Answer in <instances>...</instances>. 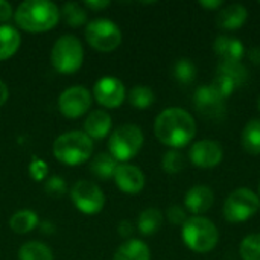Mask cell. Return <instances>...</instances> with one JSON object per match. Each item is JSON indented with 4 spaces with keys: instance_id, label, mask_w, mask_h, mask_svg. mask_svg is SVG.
I'll return each instance as SVG.
<instances>
[{
    "instance_id": "obj_1",
    "label": "cell",
    "mask_w": 260,
    "mask_h": 260,
    "mask_svg": "<svg viewBox=\"0 0 260 260\" xmlns=\"http://www.w3.org/2000/svg\"><path fill=\"white\" fill-rule=\"evenodd\" d=\"M154 133L163 145L172 149H180L193 140L197 134V123L189 111L180 107H171L157 116Z\"/></svg>"
},
{
    "instance_id": "obj_2",
    "label": "cell",
    "mask_w": 260,
    "mask_h": 260,
    "mask_svg": "<svg viewBox=\"0 0 260 260\" xmlns=\"http://www.w3.org/2000/svg\"><path fill=\"white\" fill-rule=\"evenodd\" d=\"M59 18V8L49 0H26L20 3L14 12L17 26L32 34H41L53 29Z\"/></svg>"
},
{
    "instance_id": "obj_3",
    "label": "cell",
    "mask_w": 260,
    "mask_h": 260,
    "mask_svg": "<svg viewBox=\"0 0 260 260\" xmlns=\"http://www.w3.org/2000/svg\"><path fill=\"white\" fill-rule=\"evenodd\" d=\"M93 154V140L84 131H69L53 142V155L67 166L85 163Z\"/></svg>"
},
{
    "instance_id": "obj_4",
    "label": "cell",
    "mask_w": 260,
    "mask_h": 260,
    "mask_svg": "<svg viewBox=\"0 0 260 260\" xmlns=\"http://www.w3.org/2000/svg\"><path fill=\"white\" fill-rule=\"evenodd\" d=\"M181 236L186 247L195 253H209L218 245L219 241L216 225L204 216L187 218L183 225Z\"/></svg>"
},
{
    "instance_id": "obj_5",
    "label": "cell",
    "mask_w": 260,
    "mask_h": 260,
    "mask_svg": "<svg viewBox=\"0 0 260 260\" xmlns=\"http://www.w3.org/2000/svg\"><path fill=\"white\" fill-rule=\"evenodd\" d=\"M50 62L61 75H72L78 72L84 62V49L81 41L70 34L59 37L50 50Z\"/></svg>"
},
{
    "instance_id": "obj_6",
    "label": "cell",
    "mask_w": 260,
    "mask_h": 260,
    "mask_svg": "<svg viewBox=\"0 0 260 260\" xmlns=\"http://www.w3.org/2000/svg\"><path fill=\"white\" fill-rule=\"evenodd\" d=\"M143 133L137 125L125 123L116 128L108 139L110 155L116 161L126 163L134 158L143 146Z\"/></svg>"
},
{
    "instance_id": "obj_7",
    "label": "cell",
    "mask_w": 260,
    "mask_h": 260,
    "mask_svg": "<svg viewBox=\"0 0 260 260\" xmlns=\"http://www.w3.org/2000/svg\"><path fill=\"white\" fill-rule=\"evenodd\" d=\"M260 210V198L257 193L247 187H241L233 190L222 207L224 218L229 222L238 224L245 222L250 218H253Z\"/></svg>"
},
{
    "instance_id": "obj_8",
    "label": "cell",
    "mask_w": 260,
    "mask_h": 260,
    "mask_svg": "<svg viewBox=\"0 0 260 260\" xmlns=\"http://www.w3.org/2000/svg\"><path fill=\"white\" fill-rule=\"evenodd\" d=\"M85 40L98 52H113L122 43V30L108 18H96L85 26Z\"/></svg>"
},
{
    "instance_id": "obj_9",
    "label": "cell",
    "mask_w": 260,
    "mask_h": 260,
    "mask_svg": "<svg viewBox=\"0 0 260 260\" xmlns=\"http://www.w3.org/2000/svg\"><path fill=\"white\" fill-rule=\"evenodd\" d=\"M70 198L75 207L85 215H96L105 206V197L102 189L98 184L85 180L78 181L72 187Z\"/></svg>"
},
{
    "instance_id": "obj_10",
    "label": "cell",
    "mask_w": 260,
    "mask_h": 260,
    "mask_svg": "<svg viewBox=\"0 0 260 260\" xmlns=\"http://www.w3.org/2000/svg\"><path fill=\"white\" fill-rule=\"evenodd\" d=\"M225 101L227 99L212 84L197 88L193 94V105L197 111L201 116L213 120H222L227 116Z\"/></svg>"
},
{
    "instance_id": "obj_11",
    "label": "cell",
    "mask_w": 260,
    "mask_h": 260,
    "mask_svg": "<svg viewBox=\"0 0 260 260\" xmlns=\"http://www.w3.org/2000/svg\"><path fill=\"white\" fill-rule=\"evenodd\" d=\"M93 96L82 85H73L66 88L58 98V110L69 119H78L84 116L91 107Z\"/></svg>"
},
{
    "instance_id": "obj_12",
    "label": "cell",
    "mask_w": 260,
    "mask_h": 260,
    "mask_svg": "<svg viewBox=\"0 0 260 260\" xmlns=\"http://www.w3.org/2000/svg\"><path fill=\"white\" fill-rule=\"evenodd\" d=\"M93 98L104 108H117L126 99V90L120 79L104 76L93 87Z\"/></svg>"
},
{
    "instance_id": "obj_13",
    "label": "cell",
    "mask_w": 260,
    "mask_h": 260,
    "mask_svg": "<svg viewBox=\"0 0 260 260\" xmlns=\"http://www.w3.org/2000/svg\"><path fill=\"white\" fill-rule=\"evenodd\" d=\"M224 149L216 140H200L192 145L189 151L190 161L203 169H210L222 161Z\"/></svg>"
},
{
    "instance_id": "obj_14",
    "label": "cell",
    "mask_w": 260,
    "mask_h": 260,
    "mask_svg": "<svg viewBox=\"0 0 260 260\" xmlns=\"http://www.w3.org/2000/svg\"><path fill=\"white\" fill-rule=\"evenodd\" d=\"M113 178L116 181V186L128 195H136L145 187V175L142 169L129 163L119 165Z\"/></svg>"
},
{
    "instance_id": "obj_15",
    "label": "cell",
    "mask_w": 260,
    "mask_h": 260,
    "mask_svg": "<svg viewBox=\"0 0 260 260\" xmlns=\"http://www.w3.org/2000/svg\"><path fill=\"white\" fill-rule=\"evenodd\" d=\"M215 203V193L207 186H193L186 192L184 197V207L193 216H201L203 213L209 212Z\"/></svg>"
},
{
    "instance_id": "obj_16",
    "label": "cell",
    "mask_w": 260,
    "mask_h": 260,
    "mask_svg": "<svg viewBox=\"0 0 260 260\" xmlns=\"http://www.w3.org/2000/svg\"><path fill=\"white\" fill-rule=\"evenodd\" d=\"M113 120L110 113L105 110H94L91 111L84 122V133L91 140H102L110 134Z\"/></svg>"
},
{
    "instance_id": "obj_17",
    "label": "cell",
    "mask_w": 260,
    "mask_h": 260,
    "mask_svg": "<svg viewBox=\"0 0 260 260\" xmlns=\"http://www.w3.org/2000/svg\"><path fill=\"white\" fill-rule=\"evenodd\" d=\"M248 18V11L244 5L241 3H233L224 6L218 17H216V24L219 29L224 30H236L245 24Z\"/></svg>"
},
{
    "instance_id": "obj_18",
    "label": "cell",
    "mask_w": 260,
    "mask_h": 260,
    "mask_svg": "<svg viewBox=\"0 0 260 260\" xmlns=\"http://www.w3.org/2000/svg\"><path fill=\"white\" fill-rule=\"evenodd\" d=\"M213 50L221 58V61H225V62L241 61L245 53L244 44L239 40L227 37V35L216 37V40L213 41Z\"/></svg>"
},
{
    "instance_id": "obj_19",
    "label": "cell",
    "mask_w": 260,
    "mask_h": 260,
    "mask_svg": "<svg viewBox=\"0 0 260 260\" xmlns=\"http://www.w3.org/2000/svg\"><path fill=\"white\" fill-rule=\"evenodd\" d=\"M216 76L225 79V81L230 82L235 88L245 85L247 81H248V78H250L247 67H245L241 61H230V62L221 61V64L218 66Z\"/></svg>"
},
{
    "instance_id": "obj_20",
    "label": "cell",
    "mask_w": 260,
    "mask_h": 260,
    "mask_svg": "<svg viewBox=\"0 0 260 260\" xmlns=\"http://www.w3.org/2000/svg\"><path fill=\"white\" fill-rule=\"evenodd\" d=\"M21 44L20 32L11 24H0V61H6L17 53Z\"/></svg>"
},
{
    "instance_id": "obj_21",
    "label": "cell",
    "mask_w": 260,
    "mask_h": 260,
    "mask_svg": "<svg viewBox=\"0 0 260 260\" xmlns=\"http://www.w3.org/2000/svg\"><path fill=\"white\" fill-rule=\"evenodd\" d=\"M113 260H151V250L143 241L129 239L117 248Z\"/></svg>"
},
{
    "instance_id": "obj_22",
    "label": "cell",
    "mask_w": 260,
    "mask_h": 260,
    "mask_svg": "<svg viewBox=\"0 0 260 260\" xmlns=\"http://www.w3.org/2000/svg\"><path fill=\"white\" fill-rule=\"evenodd\" d=\"M40 224V218L32 210H18L9 218V227L17 235H26L30 233L37 225Z\"/></svg>"
},
{
    "instance_id": "obj_23",
    "label": "cell",
    "mask_w": 260,
    "mask_h": 260,
    "mask_svg": "<svg viewBox=\"0 0 260 260\" xmlns=\"http://www.w3.org/2000/svg\"><path fill=\"white\" fill-rule=\"evenodd\" d=\"M161 224H163V213L155 207H149L143 210L137 219V229L143 236L155 235L160 230Z\"/></svg>"
},
{
    "instance_id": "obj_24",
    "label": "cell",
    "mask_w": 260,
    "mask_h": 260,
    "mask_svg": "<svg viewBox=\"0 0 260 260\" xmlns=\"http://www.w3.org/2000/svg\"><path fill=\"white\" fill-rule=\"evenodd\" d=\"M119 163L110 155V152H99L90 163V171L94 177L101 180H108L114 177Z\"/></svg>"
},
{
    "instance_id": "obj_25",
    "label": "cell",
    "mask_w": 260,
    "mask_h": 260,
    "mask_svg": "<svg viewBox=\"0 0 260 260\" xmlns=\"http://www.w3.org/2000/svg\"><path fill=\"white\" fill-rule=\"evenodd\" d=\"M18 260H53V253L46 244L30 241L20 247Z\"/></svg>"
},
{
    "instance_id": "obj_26",
    "label": "cell",
    "mask_w": 260,
    "mask_h": 260,
    "mask_svg": "<svg viewBox=\"0 0 260 260\" xmlns=\"http://www.w3.org/2000/svg\"><path fill=\"white\" fill-rule=\"evenodd\" d=\"M242 146L251 155L260 154V119L250 120L242 131Z\"/></svg>"
},
{
    "instance_id": "obj_27",
    "label": "cell",
    "mask_w": 260,
    "mask_h": 260,
    "mask_svg": "<svg viewBox=\"0 0 260 260\" xmlns=\"http://www.w3.org/2000/svg\"><path fill=\"white\" fill-rule=\"evenodd\" d=\"M61 17L72 27H79V26H82L87 21L85 9L79 3H76V2L64 3L62 8H61Z\"/></svg>"
},
{
    "instance_id": "obj_28",
    "label": "cell",
    "mask_w": 260,
    "mask_h": 260,
    "mask_svg": "<svg viewBox=\"0 0 260 260\" xmlns=\"http://www.w3.org/2000/svg\"><path fill=\"white\" fill-rule=\"evenodd\" d=\"M154 101H155V94L146 85H136L128 93V102L139 110L149 108L154 104Z\"/></svg>"
},
{
    "instance_id": "obj_29",
    "label": "cell",
    "mask_w": 260,
    "mask_h": 260,
    "mask_svg": "<svg viewBox=\"0 0 260 260\" xmlns=\"http://www.w3.org/2000/svg\"><path fill=\"white\" fill-rule=\"evenodd\" d=\"M174 78L181 84H192L197 79V66L189 58H181L174 64Z\"/></svg>"
},
{
    "instance_id": "obj_30",
    "label": "cell",
    "mask_w": 260,
    "mask_h": 260,
    "mask_svg": "<svg viewBox=\"0 0 260 260\" xmlns=\"http://www.w3.org/2000/svg\"><path fill=\"white\" fill-rule=\"evenodd\" d=\"M242 260H260V233L248 235L239 247Z\"/></svg>"
},
{
    "instance_id": "obj_31",
    "label": "cell",
    "mask_w": 260,
    "mask_h": 260,
    "mask_svg": "<svg viewBox=\"0 0 260 260\" xmlns=\"http://www.w3.org/2000/svg\"><path fill=\"white\" fill-rule=\"evenodd\" d=\"M184 166H186L184 155L177 149L168 151L161 158V168L168 174H178L184 169Z\"/></svg>"
},
{
    "instance_id": "obj_32",
    "label": "cell",
    "mask_w": 260,
    "mask_h": 260,
    "mask_svg": "<svg viewBox=\"0 0 260 260\" xmlns=\"http://www.w3.org/2000/svg\"><path fill=\"white\" fill-rule=\"evenodd\" d=\"M44 190H46L47 195H50L53 198H59V197L66 195L67 184H66L64 178H61L58 175H53V177H49L44 181Z\"/></svg>"
},
{
    "instance_id": "obj_33",
    "label": "cell",
    "mask_w": 260,
    "mask_h": 260,
    "mask_svg": "<svg viewBox=\"0 0 260 260\" xmlns=\"http://www.w3.org/2000/svg\"><path fill=\"white\" fill-rule=\"evenodd\" d=\"M29 175L34 181H46L49 175V166L44 160L38 157H32L29 163Z\"/></svg>"
},
{
    "instance_id": "obj_34",
    "label": "cell",
    "mask_w": 260,
    "mask_h": 260,
    "mask_svg": "<svg viewBox=\"0 0 260 260\" xmlns=\"http://www.w3.org/2000/svg\"><path fill=\"white\" fill-rule=\"evenodd\" d=\"M166 216H168V221L174 225H184V222L187 221V213L186 210L181 207V206H171L166 212Z\"/></svg>"
},
{
    "instance_id": "obj_35",
    "label": "cell",
    "mask_w": 260,
    "mask_h": 260,
    "mask_svg": "<svg viewBox=\"0 0 260 260\" xmlns=\"http://www.w3.org/2000/svg\"><path fill=\"white\" fill-rule=\"evenodd\" d=\"M14 8L9 2L0 0V23H6L14 17Z\"/></svg>"
},
{
    "instance_id": "obj_36",
    "label": "cell",
    "mask_w": 260,
    "mask_h": 260,
    "mask_svg": "<svg viewBox=\"0 0 260 260\" xmlns=\"http://www.w3.org/2000/svg\"><path fill=\"white\" fill-rule=\"evenodd\" d=\"M84 5L85 8H90L93 11H101V9H105L110 5V2L108 0H87L84 2Z\"/></svg>"
},
{
    "instance_id": "obj_37",
    "label": "cell",
    "mask_w": 260,
    "mask_h": 260,
    "mask_svg": "<svg viewBox=\"0 0 260 260\" xmlns=\"http://www.w3.org/2000/svg\"><path fill=\"white\" fill-rule=\"evenodd\" d=\"M198 5L206 8V9H219L224 6V2H221V0H200Z\"/></svg>"
},
{
    "instance_id": "obj_38",
    "label": "cell",
    "mask_w": 260,
    "mask_h": 260,
    "mask_svg": "<svg viewBox=\"0 0 260 260\" xmlns=\"http://www.w3.org/2000/svg\"><path fill=\"white\" fill-rule=\"evenodd\" d=\"M131 233H133V224L129 221H122L119 224V235L123 238H128L131 236Z\"/></svg>"
},
{
    "instance_id": "obj_39",
    "label": "cell",
    "mask_w": 260,
    "mask_h": 260,
    "mask_svg": "<svg viewBox=\"0 0 260 260\" xmlns=\"http://www.w3.org/2000/svg\"><path fill=\"white\" fill-rule=\"evenodd\" d=\"M248 58H250V61H251L253 64L260 66V47L259 46H254V47H251V49H250V52H248Z\"/></svg>"
},
{
    "instance_id": "obj_40",
    "label": "cell",
    "mask_w": 260,
    "mask_h": 260,
    "mask_svg": "<svg viewBox=\"0 0 260 260\" xmlns=\"http://www.w3.org/2000/svg\"><path fill=\"white\" fill-rule=\"evenodd\" d=\"M9 98V90H8V85L0 79V107H3L6 104Z\"/></svg>"
},
{
    "instance_id": "obj_41",
    "label": "cell",
    "mask_w": 260,
    "mask_h": 260,
    "mask_svg": "<svg viewBox=\"0 0 260 260\" xmlns=\"http://www.w3.org/2000/svg\"><path fill=\"white\" fill-rule=\"evenodd\" d=\"M40 229H41V232H43V233H46V235H52V233L55 232L53 224H52V222H49V221L43 222V224L40 225Z\"/></svg>"
},
{
    "instance_id": "obj_42",
    "label": "cell",
    "mask_w": 260,
    "mask_h": 260,
    "mask_svg": "<svg viewBox=\"0 0 260 260\" xmlns=\"http://www.w3.org/2000/svg\"><path fill=\"white\" fill-rule=\"evenodd\" d=\"M257 107H259V110H260V96H259V101H257Z\"/></svg>"
},
{
    "instance_id": "obj_43",
    "label": "cell",
    "mask_w": 260,
    "mask_h": 260,
    "mask_svg": "<svg viewBox=\"0 0 260 260\" xmlns=\"http://www.w3.org/2000/svg\"><path fill=\"white\" fill-rule=\"evenodd\" d=\"M259 198H260V184H259Z\"/></svg>"
}]
</instances>
